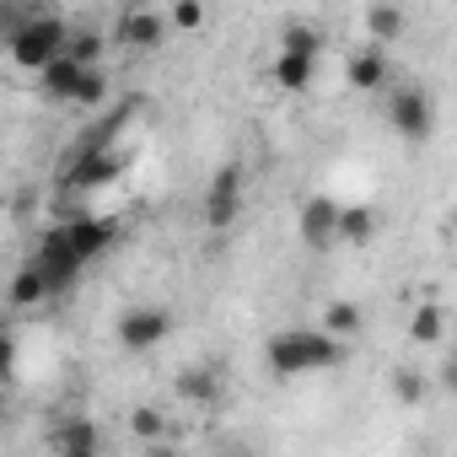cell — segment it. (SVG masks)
<instances>
[{
    "label": "cell",
    "mask_w": 457,
    "mask_h": 457,
    "mask_svg": "<svg viewBox=\"0 0 457 457\" xmlns=\"http://www.w3.org/2000/svg\"><path fill=\"white\" fill-rule=\"evenodd\" d=\"M167 22H172L178 33H194V28H204V6H194V0H178V6L167 12Z\"/></svg>",
    "instance_id": "484cf974"
},
{
    "label": "cell",
    "mask_w": 457,
    "mask_h": 457,
    "mask_svg": "<svg viewBox=\"0 0 457 457\" xmlns=\"http://www.w3.org/2000/svg\"><path fill=\"white\" fill-rule=\"evenodd\" d=\"M215 457H259V452H253V446H220Z\"/></svg>",
    "instance_id": "f1b7e54d"
},
{
    "label": "cell",
    "mask_w": 457,
    "mask_h": 457,
    "mask_svg": "<svg viewBox=\"0 0 457 457\" xmlns=\"http://www.w3.org/2000/svg\"><path fill=\"white\" fill-rule=\"evenodd\" d=\"M237 215H243V167L226 162L204 188V226L210 232H226V226H237Z\"/></svg>",
    "instance_id": "277c9868"
},
{
    "label": "cell",
    "mask_w": 457,
    "mask_h": 457,
    "mask_svg": "<svg viewBox=\"0 0 457 457\" xmlns=\"http://www.w3.org/2000/svg\"><path fill=\"white\" fill-rule=\"evenodd\" d=\"M65 237H71V248H76V259L81 264H92V259H103L108 248H113V226L103 220V215H71L65 220Z\"/></svg>",
    "instance_id": "9c48e42d"
},
{
    "label": "cell",
    "mask_w": 457,
    "mask_h": 457,
    "mask_svg": "<svg viewBox=\"0 0 457 457\" xmlns=\"http://www.w3.org/2000/svg\"><path fill=\"white\" fill-rule=\"evenodd\" d=\"M119 167H124V156L113 151V145H81L76 151V162H71V172H65V183L71 188H103V183H113L119 178Z\"/></svg>",
    "instance_id": "ba28073f"
},
{
    "label": "cell",
    "mask_w": 457,
    "mask_h": 457,
    "mask_svg": "<svg viewBox=\"0 0 457 457\" xmlns=\"http://www.w3.org/2000/svg\"><path fill=\"white\" fill-rule=\"evenodd\" d=\"M361 323H366V318H361L355 302H328V307H323V334H334L339 345H350V339L361 334Z\"/></svg>",
    "instance_id": "d6986e66"
},
{
    "label": "cell",
    "mask_w": 457,
    "mask_h": 457,
    "mask_svg": "<svg viewBox=\"0 0 457 457\" xmlns=\"http://www.w3.org/2000/svg\"><path fill=\"white\" fill-rule=\"evenodd\" d=\"M339 210H345V204H334L328 194L302 199V210H296V232H302V243H307L312 253H328V248L339 243Z\"/></svg>",
    "instance_id": "8992f818"
},
{
    "label": "cell",
    "mask_w": 457,
    "mask_h": 457,
    "mask_svg": "<svg viewBox=\"0 0 457 457\" xmlns=\"http://www.w3.org/2000/svg\"><path fill=\"white\" fill-rule=\"evenodd\" d=\"M103 97H108V71H103V65L81 71V87H76V108H97Z\"/></svg>",
    "instance_id": "cb8c5ba5"
},
{
    "label": "cell",
    "mask_w": 457,
    "mask_h": 457,
    "mask_svg": "<svg viewBox=\"0 0 457 457\" xmlns=\"http://www.w3.org/2000/svg\"><path fill=\"white\" fill-rule=\"evenodd\" d=\"M167 334H172V312H167V307H129V312L119 318V345H124L129 355L156 350Z\"/></svg>",
    "instance_id": "52a82bcc"
},
{
    "label": "cell",
    "mask_w": 457,
    "mask_h": 457,
    "mask_svg": "<svg viewBox=\"0 0 457 457\" xmlns=\"http://www.w3.org/2000/svg\"><path fill=\"white\" fill-rule=\"evenodd\" d=\"M65 49H71V28H65L54 12H33L28 22H17V28L6 33L12 65H22V71H33V76H44L54 60H65Z\"/></svg>",
    "instance_id": "7a4b0ae2"
},
{
    "label": "cell",
    "mask_w": 457,
    "mask_h": 457,
    "mask_svg": "<svg viewBox=\"0 0 457 457\" xmlns=\"http://www.w3.org/2000/svg\"><path fill=\"white\" fill-rule=\"evenodd\" d=\"M6 302L17 307V312H28V307H38V302H49V280L33 270V264H22L17 275H12V291H6Z\"/></svg>",
    "instance_id": "9a60e30c"
},
{
    "label": "cell",
    "mask_w": 457,
    "mask_h": 457,
    "mask_svg": "<svg viewBox=\"0 0 457 457\" xmlns=\"http://www.w3.org/2000/svg\"><path fill=\"white\" fill-rule=\"evenodd\" d=\"M409 339H414V345H441V339H446V312H441V302H420V307L409 312Z\"/></svg>",
    "instance_id": "2e32d148"
},
{
    "label": "cell",
    "mask_w": 457,
    "mask_h": 457,
    "mask_svg": "<svg viewBox=\"0 0 457 457\" xmlns=\"http://www.w3.org/2000/svg\"><path fill=\"white\" fill-rule=\"evenodd\" d=\"M172 393H178L183 403H210V398H215V371H210V366H188V371H178Z\"/></svg>",
    "instance_id": "44dd1931"
},
{
    "label": "cell",
    "mask_w": 457,
    "mask_h": 457,
    "mask_svg": "<svg viewBox=\"0 0 457 457\" xmlns=\"http://www.w3.org/2000/svg\"><path fill=\"white\" fill-rule=\"evenodd\" d=\"M145 457H178V446L172 441H156V446H145Z\"/></svg>",
    "instance_id": "83f0119b"
},
{
    "label": "cell",
    "mask_w": 457,
    "mask_h": 457,
    "mask_svg": "<svg viewBox=\"0 0 457 457\" xmlns=\"http://www.w3.org/2000/svg\"><path fill=\"white\" fill-rule=\"evenodd\" d=\"M452 243H457V210H452Z\"/></svg>",
    "instance_id": "f546056e"
},
{
    "label": "cell",
    "mask_w": 457,
    "mask_h": 457,
    "mask_svg": "<svg viewBox=\"0 0 457 457\" xmlns=\"http://www.w3.org/2000/svg\"><path fill=\"white\" fill-rule=\"evenodd\" d=\"M441 387H452V393H457V350H452V355H446V366H441Z\"/></svg>",
    "instance_id": "4316f807"
},
{
    "label": "cell",
    "mask_w": 457,
    "mask_h": 457,
    "mask_svg": "<svg viewBox=\"0 0 457 457\" xmlns=\"http://www.w3.org/2000/svg\"><path fill=\"white\" fill-rule=\"evenodd\" d=\"M167 17L162 12H145V6H135V12H124L119 17V28H113V38L119 44H129V49H162L167 44Z\"/></svg>",
    "instance_id": "30bf717a"
},
{
    "label": "cell",
    "mask_w": 457,
    "mask_h": 457,
    "mask_svg": "<svg viewBox=\"0 0 457 457\" xmlns=\"http://www.w3.org/2000/svg\"><path fill=\"white\" fill-rule=\"evenodd\" d=\"M129 436L145 441V446H156V441L172 436V425H167V414H162L156 403H135V409H129Z\"/></svg>",
    "instance_id": "ac0fdd59"
},
{
    "label": "cell",
    "mask_w": 457,
    "mask_h": 457,
    "mask_svg": "<svg viewBox=\"0 0 457 457\" xmlns=\"http://www.w3.org/2000/svg\"><path fill=\"white\" fill-rule=\"evenodd\" d=\"M264 355L275 377H307V371H334L345 361V345L323 328H280L264 345Z\"/></svg>",
    "instance_id": "6da1fadb"
},
{
    "label": "cell",
    "mask_w": 457,
    "mask_h": 457,
    "mask_svg": "<svg viewBox=\"0 0 457 457\" xmlns=\"http://www.w3.org/2000/svg\"><path fill=\"white\" fill-rule=\"evenodd\" d=\"M312 71H318V60L280 54V60H275V87H280V92H307V87H312Z\"/></svg>",
    "instance_id": "ffe728a7"
},
{
    "label": "cell",
    "mask_w": 457,
    "mask_h": 457,
    "mask_svg": "<svg viewBox=\"0 0 457 457\" xmlns=\"http://www.w3.org/2000/svg\"><path fill=\"white\" fill-rule=\"evenodd\" d=\"M387 124H393L403 140H430V129H436V103H430L420 87H398V92L387 97Z\"/></svg>",
    "instance_id": "5b68a950"
},
{
    "label": "cell",
    "mask_w": 457,
    "mask_h": 457,
    "mask_svg": "<svg viewBox=\"0 0 457 457\" xmlns=\"http://www.w3.org/2000/svg\"><path fill=\"white\" fill-rule=\"evenodd\" d=\"M393 398H398V403H420V398H425V377L409 371V366H398V371H393Z\"/></svg>",
    "instance_id": "d4e9b609"
},
{
    "label": "cell",
    "mask_w": 457,
    "mask_h": 457,
    "mask_svg": "<svg viewBox=\"0 0 457 457\" xmlns=\"http://www.w3.org/2000/svg\"><path fill=\"white\" fill-rule=\"evenodd\" d=\"M103 49H108V38H103V33H92V28H81V33H71V49H65V54H71L76 65H87V71H92V65H103Z\"/></svg>",
    "instance_id": "603a6c76"
},
{
    "label": "cell",
    "mask_w": 457,
    "mask_h": 457,
    "mask_svg": "<svg viewBox=\"0 0 457 457\" xmlns=\"http://www.w3.org/2000/svg\"><path fill=\"white\" fill-rule=\"evenodd\" d=\"M361 22H366L371 49H382V44H393V38L403 33V12H398V6H366V12H361Z\"/></svg>",
    "instance_id": "e0dca14e"
},
{
    "label": "cell",
    "mask_w": 457,
    "mask_h": 457,
    "mask_svg": "<svg viewBox=\"0 0 457 457\" xmlns=\"http://www.w3.org/2000/svg\"><path fill=\"white\" fill-rule=\"evenodd\" d=\"M371 237H377V215L366 204H345L339 210V243L345 248H366Z\"/></svg>",
    "instance_id": "5bb4252c"
},
{
    "label": "cell",
    "mask_w": 457,
    "mask_h": 457,
    "mask_svg": "<svg viewBox=\"0 0 457 457\" xmlns=\"http://www.w3.org/2000/svg\"><path fill=\"white\" fill-rule=\"evenodd\" d=\"M345 81L355 87V92H377V87H387V49H355L350 54V65H345Z\"/></svg>",
    "instance_id": "8fae6325"
},
{
    "label": "cell",
    "mask_w": 457,
    "mask_h": 457,
    "mask_svg": "<svg viewBox=\"0 0 457 457\" xmlns=\"http://www.w3.org/2000/svg\"><path fill=\"white\" fill-rule=\"evenodd\" d=\"M318 49H323V33H318L312 22H286V33H280V54L318 60Z\"/></svg>",
    "instance_id": "7402d4cb"
},
{
    "label": "cell",
    "mask_w": 457,
    "mask_h": 457,
    "mask_svg": "<svg viewBox=\"0 0 457 457\" xmlns=\"http://www.w3.org/2000/svg\"><path fill=\"white\" fill-rule=\"evenodd\" d=\"M54 457H97V425L92 420H65L54 430Z\"/></svg>",
    "instance_id": "4fadbf2b"
},
{
    "label": "cell",
    "mask_w": 457,
    "mask_h": 457,
    "mask_svg": "<svg viewBox=\"0 0 457 457\" xmlns=\"http://www.w3.org/2000/svg\"><path fill=\"white\" fill-rule=\"evenodd\" d=\"M81 71H87V65H76V60L65 54V60H54V65H49V71L38 76V92H44L49 103H76V87H81Z\"/></svg>",
    "instance_id": "7c38bea8"
},
{
    "label": "cell",
    "mask_w": 457,
    "mask_h": 457,
    "mask_svg": "<svg viewBox=\"0 0 457 457\" xmlns=\"http://www.w3.org/2000/svg\"><path fill=\"white\" fill-rule=\"evenodd\" d=\"M28 264L49 280V296H65V291L87 275V264L76 259V248H71V237H65V220H60V226H49V232L38 237V253H33Z\"/></svg>",
    "instance_id": "3957f363"
}]
</instances>
